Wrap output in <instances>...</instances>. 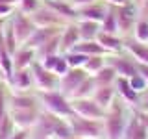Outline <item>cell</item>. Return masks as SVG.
Returning a JSON list of instances; mask_svg holds the SVG:
<instances>
[{
    "label": "cell",
    "instance_id": "cell-41",
    "mask_svg": "<svg viewBox=\"0 0 148 139\" xmlns=\"http://www.w3.org/2000/svg\"><path fill=\"white\" fill-rule=\"evenodd\" d=\"M30 136H32L30 130H18V128H17L9 139H30Z\"/></svg>",
    "mask_w": 148,
    "mask_h": 139
},
{
    "label": "cell",
    "instance_id": "cell-33",
    "mask_svg": "<svg viewBox=\"0 0 148 139\" xmlns=\"http://www.w3.org/2000/svg\"><path fill=\"white\" fill-rule=\"evenodd\" d=\"M9 83L0 80V120L8 115V100H9Z\"/></svg>",
    "mask_w": 148,
    "mask_h": 139
},
{
    "label": "cell",
    "instance_id": "cell-25",
    "mask_svg": "<svg viewBox=\"0 0 148 139\" xmlns=\"http://www.w3.org/2000/svg\"><path fill=\"white\" fill-rule=\"evenodd\" d=\"M124 48L132 54L135 63H143L148 65V45L146 43H139V41H126Z\"/></svg>",
    "mask_w": 148,
    "mask_h": 139
},
{
    "label": "cell",
    "instance_id": "cell-30",
    "mask_svg": "<svg viewBox=\"0 0 148 139\" xmlns=\"http://www.w3.org/2000/svg\"><path fill=\"white\" fill-rule=\"evenodd\" d=\"M59 34H61V32H59ZM59 34L54 35L52 39H50L46 45H43L39 50H35L37 59H43V58H46V56H54V54H61V50H59Z\"/></svg>",
    "mask_w": 148,
    "mask_h": 139
},
{
    "label": "cell",
    "instance_id": "cell-3",
    "mask_svg": "<svg viewBox=\"0 0 148 139\" xmlns=\"http://www.w3.org/2000/svg\"><path fill=\"white\" fill-rule=\"evenodd\" d=\"M37 98L41 102V108L58 115L61 119H69L74 115V109L71 106V98L63 95L61 91H43L37 93Z\"/></svg>",
    "mask_w": 148,
    "mask_h": 139
},
{
    "label": "cell",
    "instance_id": "cell-4",
    "mask_svg": "<svg viewBox=\"0 0 148 139\" xmlns=\"http://www.w3.org/2000/svg\"><path fill=\"white\" fill-rule=\"evenodd\" d=\"M74 137L80 139H102L104 137V120L83 119L80 115H72L67 119Z\"/></svg>",
    "mask_w": 148,
    "mask_h": 139
},
{
    "label": "cell",
    "instance_id": "cell-13",
    "mask_svg": "<svg viewBox=\"0 0 148 139\" xmlns=\"http://www.w3.org/2000/svg\"><path fill=\"white\" fill-rule=\"evenodd\" d=\"M106 63H109L111 67L115 69L117 76H122V78H132L139 74L137 71V63L133 59H128L124 56H111V58H106Z\"/></svg>",
    "mask_w": 148,
    "mask_h": 139
},
{
    "label": "cell",
    "instance_id": "cell-38",
    "mask_svg": "<svg viewBox=\"0 0 148 139\" xmlns=\"http://www.w3.org/2000/svg\"><path fill=\"white\" fill-rule=\"evenodd\" d=\"M130 80V85L133 87V91H137V93H143L148 87V83H146V80L141 76V74H135V76H132V78H128Z\"/></svg>",
    "mask_w": 148,
    "mask_h": 139
},
{
    "label": "cell",
    "instance_id": "cell-6",
    "mask_svg": "<svg viewBox=\"0 0 148 139\" xmlns=\"http://www.w3.org/2000/svg\"><path fill=\"white\" fill-rule=\"evenodd\" d=\"M9 22H11V26H13V32H15V37H17V41H18V46L24 45L26 41L30 39V35L34 34V30L37 28V26L34 24V21L30 19V15L18 11V9H15V11H13V15H11V19H9Z\"/></svg>",
    "mask_w": 148,
    "mask_h": 139
},
{
    "label": "cell",
    "instance_id": "cell-16",
    "mask_svg": "<svg viewBox=\"0 0 148 139\" xmlns=\"http://www.w3.org/2000/svg\"><path fill=\"white\" fill-rule=\"evenodd\" d=\"M39 98L30 93H9V100H8V109H30V108H37Z\"/></svg>",
    "mask_w": 148,
    "mask_h": 139
},
{
    "label": "cell",
    "instance_id": "cell-35",
    "mask_svg": "<svg viewBox=\"0 0 148 139\" xmlns=\"http://www.w3.org/2000/svg\"><path fill=\"white\" fill-rule=\"evenodd\" d=\"M41 6H43L41 0H18L17 9L22 11V13H26V15H32V13H34L35 9H39Z\"/></svg>",
    "mask_w": 148,
    "mask_h": 139
},
{
    "label": "cell",
    "instance_id": "cell-27",
    "mask_svg": "<svg viewBox=\"0 0 148 139\" xmlns=\"http://www.w3.org/2000/svg\"><path fill=\"white\" fill-rule=\"evenodd\" d=\"M92 78H95V82H96V87H102V85H115L117 72H115V69L111 67L109 63H106Z\"/></svg>",
    "mask_w": 148,
    "mask_h": 139
},
{
    "label": "cell",
    "instance_id": "cell-15",
    "mask_svg": "<svg viewBox=\"0 0 148 139\" xmlns=\"http://www.w3.org/2000/svg\"><path fill=\"white\" fill-rule=\"evenodd\" d=\"M9 83V89L15 93H26L28 89L34 87V78H32V71L30 69H21V71H15L11 76Z\"/></svg>",
    "mask_w": 148,
    "mask_h": 139
},
{
    "label": "cell",
    "instance_id": "cell-21",
    "mask_svg": "<svg viewBox=\"0 0 148 139\" xmlns=\"http://www.w3.org/2000/svg\"><path fill=\"white\" fill-rule=\"evenodd\" d=\"M96 41H98V45L104 46L108 54H117L124 48V41L120 39L119 35L108 34V32H102V30H100V34L96 35Z\"/></svg>",
    "mask_w": 148,
    "mask_h": 139
},
{
    "label": "cell",
    "instance_id": "cell-31",
    "mask_svg": "<svg viewBox=\"0 0 148 139\" xmlns=\"http://www.w3.org/2000/svg\"><path fill=\"white\" fill-rule=\"evenodd\" d=\"M106 65V56H89V59L85 61L83 65V69H85L87 74H91V76H95L96 72L100 71L102 67Z\"/></svg>",
    "mask_w": 148,
    "mask_h": 139
},
{
    "label": "cell",
    "instance_id": "cell-45",
    "mask_svg": "<svg viewBox=\"0 0 148 139\" xmlns=\"http://www.w3.org/2000/svg\"><path fill=\"white\" fill-rule=\"evenodd\" d=\"M139 117H141V120L145 122V126H146V130H148V113H139Z\"/></svg>",
    "mask_w": 148,
    "mask_h": 139
},
{
    "label": "cell",
    "instance_id": "cell-1",
    "mask_svg": "<svg viewBox=\"0 0 148 139\" xmlns=\"http://www.w3.org/2000/svg\"><path fill=\"white\" fill-rule=\"evenodd\" d=\"M35 137L39 139H45V137H50V139H69L72 137V130L69 126L67 119H61L58 115L50 113L46 109H41L39 111V119L35 122Z\"/></svg>",
    "mask_w": 148,
    "mask_h": 139
},
{
    "label": "cell",
    "instance_id": "cell-10",
    "mask_svg": "<svg viewBox=\"0 0 148 139\" xmlns=\"http://www.w3.org/2000/svg\"><path fill=\"white\" fill-rule=\"evenodd\" d=\"M8 115L11 117L15 128L18 130H32L39 119V109L30 108V109H8Z\"/></svg>",
    "mask_w": 148,
    "mask_h": 139
},
{
    "label": "cell",
    "instance_id": "cell-47",
    "mask_svg": "<svg viewBox=\"0 0 148 139\" xmlns=\"http://www.w3.org/2000/svg\"><path fill=\"white\" fill-rule=\"evenodd\" d=\"M141 108H143V113H148V96L145 98V102L141 104Z\"/></svg>",
    "mask_w": 148,
    "mask_h": 139
},
{
    "label": "cell",
    "instance_id": "cell-26",
    "mask_svg": "<svg viewBox=\"0 0 148 139\" xmlns=\"http://www.w3.org/2000/svg\"><path fill=\"white\" fill-rule=\"evenodd\" d=\"M74 52H80L85 56H106V48L102 45H98V41H80L76 46H74Z\"/></svg>",
    "mask_w": 148,
    "mask_h": 139
},
{
    "label": "cell",
    "instance_id": "cell-49",
    "mask_svg": "<svg viewBox=\"0 0 148 139\" xmlns=\"http://www.w3.org/2000/svg\"><path fill=\"white\" fill-rule=\"evenodd\" d=\"M135 2H137V4H139V2H141V0H135Z\"/></svg>",
    "mask_w": 148,
    "mask_h": 139
},
{
    "label": "cell",
    "instance_id": "cell-18",
    "mask_svg": "<svg viewBox=\"0 0 148 139\" xmlns=\"http://www.w3.org/2000/svg\"><path fill=\"white\" fill-rule=\"evenodd\" d=\"M115 89H117V95L120 96V100L126 102V104L135 106L137 102H139V93L133 91V87L130 85V80H128V78L117 76V80H115Z\"/></svg>",
    "mask_w": 148,
    "mask_h": 139
},
{
    "label": "cell",
    "instance_id": "cell-51",
    "mask_svg": "<svg viewBox=\"0 0 148 139\" xmlns=\"http://www.w3.org/2000/svg\"><path fill=\"white\" fill-rule=\"evenodd\" d=\"M41 2H43V0H41Z\"/></svg>",
    "mask_w": 148,
    "mask_h": 139
},
{
    "label": "cell",
    "instance_id": "cell-7",
    "mask_svg": "<svg viewBox=\"0 0 148 139\" xmlns=\"http://www.w3.org/2000/svg\"><path fill=\"white\" fill-rule=\"evenodd\" d=\"M71 106L74 109V115H80L83 119L104 120V117H106V109L100 108L91 96L89 98H71Z\"/></svg>",
    "mask_w": 148,
    "mask_h": 139
},
{
    "label": "cell",
    "instance_id": "cell-48",
    "mask_svg": "<svg viewBox=\"0 0 148 139\" xmlns=\"http://www.w3.org/2000/svg\"><path fill=\"white\" fill-rule=\"evenodd\" d=\"M69 139H80V137H74V136H72V137H69Z\"/></svg>",
    "mask_w": 148,
    "mask_h": 139
},
{
    "label": "cell",
    "instance_id": "cell-36",
    "mask_svg": "<svg viewBox=\"0 0 148 139\" xmlns=\"http://www.w3.org/2000/svg\"><path fill=\"white\" fill-rule=\"evenodd\" d=\"M65 58H67V61H69V65H71V69H74V67H83V65H85V61L89 59V56L71 50V52L65 54Z\"/></svg>",
    "mask_w": 148,
    "mask_h": 139
},
{
    "label": "cell",
    "instance_id": "cell-24",
    "mask_svg": "<svg viewBox=\"0 0 148 139\" xmlns=\"http://www.w3.org/2000/svg\"><path fill=\"white\" fill-rule=\"evenodd\" d=\"M76 24H78V32H80L82 41H96V35L100 34V22L78 19Z\"/></svg>",
    "mask_w": 148,
    "mask_h": 139
},
{
    "label": "cell",
    "instance_id": "cell-40",
    "mask_svg": "<svg viewBox=\"0 0 148 139\" xmlns=\"http://www.w3.org/2000/svg\"><path fill=\"white\" fill-rule=\"evenodd\" d=\"M15 9L17 6H13V4H0V19H8L9 15H13Z\"/></svg>",
    "mask_w": 148,
    "mask_h": 139
},
{
    "label": "cell",
    "instance_id": "cell-42",
    "mask_svg": "<svg viewBox=\"0 0 148 139\" xmlns=\"http://www.w3.org/2000/svg\"><path fill=\"white\" fill-rule=\"evenodd\" d=\"M139 11H141V19L148 21V0H141L139 2Z\"/></svg>",
    "mask_w": 148,
    "mask_h": 139
},
{
    "label": "cell",
    "instance_id": "cell-43",
    "mask_svg": "<svg viewBox=\"0 0 148 139\" xmlns=\"http://www.w3.org/2000/svg\"><path fill=\"white\" fill-rule=\"evenodd\" d=\"M69 2L78 9V8H83V6H89V4H95L96 0H69Z\"/></svg>",
    "mask_w": 148,
    "mask_h": 139
},
{
    "label": "cell",
    "instance_id": "cell-34",
    "mask_svg": "<svg viewBox=\"0 0 148 139\" xmlns=\"http://www.w3.org/2000/svg\"><path fill=\"white\" fill-rule=\"evenodd\" d=\"M15 124H13V120L9 115H6L2 120H0V139H9L13 136V132H15Z\"/></svg>",
    "mask_w": 148,
    "mask_h": 139
},
{
    "label": "cell",
    "instance_id": "cell-28",
    "mask_svg": "<svg viewBox=\"0 0 148 139\" xmlns=\"http://www.w3.org/2000/svg\"><path fill=\"white\" fill-rule=\"evenodd\" d=\"M100 30L108 32V34H115L119 35V21H117V9L115 8H108V13H106L104 21L100 22Z\"/></svg>",
    "mask_w": 148,
    "mask_h": 139
},
{
    "label": "cell",
    "instance_id": "cell-11",
    "mask_svg": "<svg viewBox=\"0 0 148 139\" xmlns=\"http://www.w3.org/2000/svg\"><path fill=\"white\" fill-rule=\"evenodd\" d=\"M63 26H43V28H35L34 34L30 35V39L26 41L22 46H28V48H34V50H39L43 45H46L54 35H58L61 32Z\"/></svg>",
    "mask_w": 148,
    "mask_h": 139
},
{
    "label": "cell",
    "instance_id": "cell-8",
    "mask_svg": "<svg viewBox=\"0 0 148 139\" xmlns=\"http://www.w3.org/2000/svg\"><path fill=\"white\" fill-rule=\"evenodd\" d=\"M87 76H89V74L85 72V69H83V67L69 69V72L63 74V76L59 78V91H61L67 98H71V96L74 95V91L80 87V83L85 80Z\"/></svg>",
    "mask_w": 148,
    "mask_h": 139
},
{
    "label": "cell",
    "instance_id": "cell-12",
    "mask_svg": "<svg viewBox=\"0 0 148 139\" xmlns=\"http://www.w3.org/2000/svg\"><path fill=\"white\" fill-rule=\"evenodd\" d=\"M80 32H78V24L76 22H69L61 28V34H59V50L61 54H67L80 43Z\"/></svg>",
    "mask_w": 148,
    "mask_h": 139
},
{
    "label": "cell",
    "instance_id": "cell-9",
    "mask_svg": "<svg viewBox=\"0 0 148 139\" xmlns=\"http://www.w3.org/2000/svg\"><path fill=\"white\" fill-rule=\"evenodd\" d=\"M30 19L34 21V24L37 28H43V26H65V24H69L63 17H59L56 11H52L50 8H46L45 4L39 9H35V11L30 15Z\"/></svg>",
    "mask_w": 148,
    "mask_h": 139
},
{
    "label": "cell",
    "instance_id": "cell-32",
    "mask_svg": "<svg viewBox=\"0 0 148 139\" xmlns=\"http://www.w3.org/2000/svg\"><path fill=\"white\" fill-rule=\"evenodd\" d=\"M133 35H135V41H139V43H148V21L139 19L135 26H133Z\"/></svg>",
    "mask_w": 148,
    "mask_h": 139
},
{
    "label": "cell",
    "instance_id": "cell-19",
    "mask_svg": "<svg viewBox=\"0 0 148 139\" xmlns=\"http://www.w3.org/2000/svg\"><path fill=\"white\" fill-rule=\"evenodd\" d=\"M135 8H133V4H122V6L117 8V21H119V30L120 32H128L132 26H135Z\"/></svg>",
    "mask_w": 148,
    "mask_h": 139
},
{
    "label": "cell",
    "instance_id": "cell-22",
    "mask_svg": "<svg viewBox=\"0 0 148 139\" xmlns=\"http://www.w3.org/2000/svg\"><path fill=\"white\" fill-rule=\"evenodd\" d=\"M115 96H117V89H115V85H102V87H96V89H95V93H92L91 98L95 100L100 108L108 109L109 106L113 104Z\"/></svg>",
    "mask_w": 148,
    "mask_h": 139
},
{
    "label": "cell",
    "instance_id": "cell-14",
    "mask_svg": "<svg viewBox=\"0 0 148 139\" xmlns=\"http://www.w3.org/2000/svg\"><path fill=\"white\" fill-rule=\"evenodd\" d=\"M46 8L56 11L59 17H63L67 22H76L78 21V9L72 6L69 0H43Z\"/></svg>",
    "mask_w": 148,
    "mask_h": 139
},
{
    "label": "cell",
    "instance_id": "cell-5",
    "mask_svg": "<svg viewBox=\"0 0 148 139\" xmlns=\"http://www.w3.org/2000/svg\"><path fill=\"white\" fill-rule=\"evenodd\" d=\"M32 78H34V87L37 93L43 91H59V76H56L52 71L43 67V63L39 59H34V63L30 65Z\"/></svg>",
    "mask_w": 148,
    "mask_h": 139
},
{
    "label": "cell",
    "instance_id": "cell-2",
    "mask_svg": "<svg viewBox=\"0 0 148 139\" xmlns=\"http://www.w3.org/2000/svg\"><path fill=\"white\" fill-rule=\"evenodd\" d=\"M126 113H124V106L115 98L113 104L106 109L104 117V137L106 139H122L124 130H126Z\"/></svg>",
    "mask_w": 148,
    "mask_h": 139
},
{
    "label": "cell",
    "instance_id": "cell-37",
    "mask_svg": "<svg viewBox=\"0 0 148 139\" xmlns=\"http://www.w3.org/2000/svg\"><path fill=\"white\" fill-rule=\"evenodd\" d=\"M69 69H71V65H69L67 58H65V54H61V56H59V59H58V63H56V67H54V74L61 78L63 74L69 72Z\"/></svg>",
    "mask_w": 148,
    "mask_h": 139
},
{
    "label": "cell",
    "instance_id": "cell-17",
    "mask_svg": "<svg viewBox=\"0 0 148 139\" xmlns=\"http://www.w3.org/2000/svg\"><path fill=\"white\" fill-rule=\"evenodd\" d=\"M122 139H148V130L139 115H132L128 119Z\"/></svg>",
    "mask_w": 148,
    "mask_h": 139
},
{
    "label": "cell",
    "instance_id": "cell-50",
    "mask_svg": "<svg viewBox=\"0 0 148 139\" xmlns=\"http://www.w3.org/2000/svg\"><path fill=\"white\" fill-rule=\"evenodd\" d=\"M45 139H50V137H45Z\"/></svg>",
    "mask_w": 148,
    "mask_h": 139
},
{
    "label": "cell",
    "instance_id": "cell-23",
    "mask_svg": "<svg viewBox=\"0 0 148 139\" xmlns=\"http://www.w3.org/2000/svg\"><path fill=\"white\" fill-rule=\"evenodd\" d=\"M108 13V8L98 6V4H89V6L78 8V19H85V21H95V22H102Z\"/></svg>",
    "mask_w": 148,
    "mask_h": 139
},
{
    "label": "cell",
    "instance_id": "cell-44",
    "mask_svg": "<svg viewBox=\"0 0 148 139\" xmlns=\"http://www.w3.org/2000/svg\"><path fill=\"white\" fill-rule=\"evenodd\" d=\"M137 71H139V74H141V76H143V78L146 80V83H148V65L137 63Z\"/></svg>",
    "mask_w": 148,
    "mask_h": 139
},
{
    "label": "cell",
    "instance_id": "cell-46",
    "mask_svg": "<svg viewBox=\"0 0 148 139\" xmlns=\"http://www.w3.org/2000/svg\"><path fill=\"white\" fill-rule=\"evenodd\" d=\"M106 2L113 4V6H122V4H126V0H106Z\"/></svg>",
    "mask_w": 148,
    "mask_h": 139
},
{
    "label": "cell",
    "instance_id": "cell-20",
    "mask_svg": "<svg viewBox=\"0 0 148 139\" xmlns=\"http://www.w3.org/2000/svg\"><path fill=\"white\" fill-rule=\"evenodd\" d=\"M34 59H37V52H35L34 48L18 46V50L13 54V69H15V71L30 69V65L34 63Z\"/></svg>",
    "mask_w": 148,
    "mask_h": 139
},
{
    "label": "cell",
    "instance_id": "cell-29",
    "mask_svg": "<svg viewBox=\"0 0 148 139\" xmlns=\"http://www.w3.org/2000/svg\"><path fill=\"white\" fill-rule=\"evenodd\" d=\"M95 89H96V82H95V78L89 74V76L80 83V87L74 91V95L71 96V98H89V96H92Z\"/></svg>",
    "mask_w": 148,
    "mask_h": 139
},
{
    "label": "cell",
    "instance_id": "cell-39",
    "mask_svg": "<svg viewBox=\"0 0 148 139\" xmlns=\"http://www.w3.org/2000/svg\"><path fill=\"white\" fill-rule=\"evenodd\" d=\"M59 56L61 54H54V56H46V58L43 59H39L41 63H43V67L45 69H48V71H52L54 72V67H56V63H58V59H59Z\"/></svg>",
    "mask_w": 148,
    "mask_h": 139
}]
</instances>
